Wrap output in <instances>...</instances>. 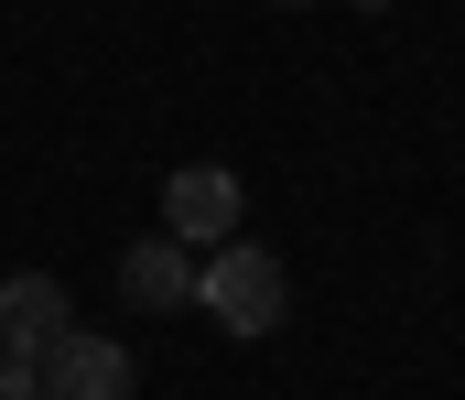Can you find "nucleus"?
I'll return each instance as SVG.
<instances>
[{
    "label": "nucleus",
    "mask_w": 465,
    "mask_h": 400,
    "mask_svg": "<svg viewBox=\"0 0 465 400\" xmlns=\"http://www.w3.org/2000/svg\"><path fill=\"white\" fill-rule=\"evenodd\" d=\"M195 303H206V325H228V336H271V325L292 314V270L271 260L260 239H217V249L195 260Z\"/></svg>",
    "instance_id": "obj_1"
},
{
    "label": "nucleus",
    "mask_w": 465,
    "mask_h": 400,
    "mask_svg": "<svg viewBox=\"0 0 465 400\" xmlns=\"http://www.w3.org/2000/svg\"><path fill=\"white\" fill-rule=\"evenodd\" d=\"M238 217H249V195H238L228 162H184V173H163V228H173L184 249H217V239H238Z\"/></svg>",
    "instance_id": "obj_2"
},
{
    "label": "nucleus",
    "mask_w": 465,
    "mask_h": 400,
    "mask_svg": "<svg viewBox=\"0 0 465 400\" xmlns=\"http://www.w3.org/2000/svg\"><path fill=\"white\" fill-rule=\"evenodd\" d=\"M65 336H76L65 281H54V270H11V281H0V357H33V368H44Z\"/></svg>",
    "instance_id": "obj_3"
},
{
    "label": "nucleus",
    "mask_w": 465,
    "mask_h": 400,
    "mask_svg": "<svg viewBox=\"0 0 465 400\" xmlns=\"http://www.w3.org/2000/svg\"><path fill=\"white\" fill-rule=\"evenodd\" d=\"M119 303H130V314H184V303H195V249H184L173 228L130 239V249H119Z\"/></svg>",
    "instance_id": "obj_4"
},
{
    "label": "nucleus",
    "mask_w": 465,
    "mask_h": 400,
    "mask_svg": "<svg viewBox=\"0 0 465 400\" xmlns=\"http://www.w3.org/2000/svg\"><path fill=\"white\" fill-rule=\"evenodd\" d=\"M44 390L54 400H130L141 390V357H130L119 336H87V325H76V336L44 357Z\"/></svg>",
    "instance_id": "obj_5"
},
{
    "label": "nucleus",
    "mask_w": 465,
    "mask_h": 400,
    "mask_svg": "<svg viewBox=\"0 0 465 400\" xmlns=\"http://www.w3.org/2000/svg\"><path fill=\"white\" fill-rule=\"evenodd\" d=\"M0 400H54V390H44V368H33V357H0Z\"/></svg>",
    "instance_id": "obj_6"
},
{
    "label": "nucleus",
    "mask_w": 465,
    "mask_h": 400,
    "mask_svg": "<svg viewBox=\"0 0 465 400\" xmlns=\"http://www.w3.org/2000/svg\"><path fill=\"white\" fill-rule=\"evenodd\" d=\"M357 11H390V0H357Z\"/></svg>",
    "instance_id": "obj_7"
},
{
    "label": "nucleus",
    "mask_w": 465,
    "mask_h": 400,
    "mask_svg": "<svg viewBox=\"0 0 465 400\" xmlns=\"http://www.w3.org/2000/svg\"><path fill=\"white\" fill-rule=\"evenodd\" d=\"M282 11H303V0H282Z\"/></svg>",
    "instance_id": "obj_8"
}]
</instances>
